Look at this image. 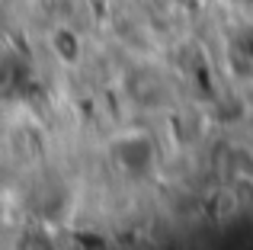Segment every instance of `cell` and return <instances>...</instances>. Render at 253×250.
<instances>
[{"label": "cell", "instance_id": "6da1fadb", "mask_svg": "<svg viewBox=\"0 0 253 250\" xmlns=\"http://www.w3.org/2000/svg\"><path fill=\"white\" fill-rule=\"evenodd\" d=\"M109 154H112V161H116V167L122 170V173H128V176L148 173V170L154 167V161H157L154 141H151L148 131H122V135L112 141Z\"/></svg>", "mask_w": 253, "mask_h": 250}]
</instances>
